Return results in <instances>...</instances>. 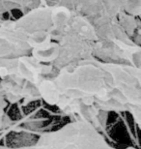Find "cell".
<instances>
[{"label":"cell","instance_id":"cell-1","mask_svg":"<svg viewBox=\"0 0 141 149\" xmlns=\"http://www.w3.org/2000/svg\"><path fill=\"white\" fill-rule=\"evenodd\" d=\"M35 87L41 100L94 126L100 111H128L139 123L140 68L131 64L91 57L43 77Z\"/></svg>","mask_w":141,"mask_h":149},{"label":"cell","instance_id":"cell-2","mask_svg":"<svg viewBox=\"0 0 141 149\" xmlns=\"http://www.w3.org/2000/svg\"><path fill=\"white\" fill-rule=\"evenodd\" d=\"M33 149H117L106 141L103 134L84 119L69 122L52 132L39 136ZM126 149H136L128 147Z\"/></svg>","mask_w":141,"mask_h":149},{"label":"cell","instance_id":"cell-3","mask_svg":"<svg viewBox=\"0 0 141 149\" xmlns=\"http://www.w3.org/2000/svg\"><path fill=\"white\" fill-rule=\"evenodd\" d=\"M29 57H32L31 47L16 19L0 22V79L17 77Z\"/></svg>","mask_w":141,"mask_h":149},{"label":"cell","instance_id":"cell-4","mask_svg":"<svg viewBox=\"0 0 141 149\" xmlns=\"http://www.w3.org/2000/svg\"><path fill=\"white\" fill-rule=\"evenodd\" d=\"M6 100L4 97L0 94V130L2 129L3 125H4V118H5V108H6Z\"/></svg>","mask_w":141,"mask_h":149}]
</instances>
